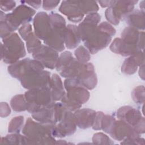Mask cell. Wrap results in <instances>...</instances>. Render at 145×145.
I'll use <instances>...</instances> for the list:
<instances>
[{
  "mask_svg": "<svg viewBox=\"0 0 145 145\" xmlns=\"http://www.w3.org/2000/svg\"><path fill=\"white\" fill-rule=\"evenodd\" d=\"M110 50L116 54L124 57H129L141 51L135 47L127 45L121 38H115L111 42Z\"/></svg>",
  "mask_w": 145,
  "mask_h": 145,
  "instance_id": "obj_21",
  "label": "cell"
},
{
  "mask_svg": "<svg viewBox=\"0 0 145 145\" xmlns=\"http://www.w3.org/2000/svg\"><path fill=\"white\" fill-rule=\"evenodd\" d=\"M1 59L7 64H13L26 55L24 44L18 33L14 32L1 42Z\"/></svg>",
  "mask_w": 145,
  "mask_h": 145,
  "instance_id": "obj_3",
  "label": "cell"
},
{
  "mask_svg": "<svg viewBox=\"0 0 145 145\" xmlns=\"http://www.w3.org/2000/svg\"><path fill=\"white\" fill-rule=\"evenodd\" d=\"M59 2V1H43L42 2V7L45 10L50 11L56 8Z\"/></svg>",
  "mask_w": 145,
  "mask_h": 145,
  "instance_id": "obj_43",
  "label": "cell"
},
{
  "mask_svg": "<svg viewBox=\"0 0 145 145\" xmlns=\"http://www.w3.org/2000/svg\"><path fill=\"white\" fill-rule=\"evenodd\" d=\"M20 2L23 4H27L29 5L30 6L33 7L35 9H38L41 5L42 1H21Z\"/></svg>",
  "mask_w": 145,
  "mask_h": 145,
  "instance_id": "obj_45",
  "label": "cell"
},
{
  "mask_svg": "<svg viewBox=\"0 0 145 145\" xmlns=\"http://www.w3.org/2000/svg\"><path fill=\"white\" fill-rule=\"evenodd\" d=\"M78 5L85 15L97 12L99 10L97 2L95 1H78Z\"/></svg>",
  "mask_w": 145,
  "mask_h": 145,
  "instance_id": "obj_29",
  "label": "cell"
},
{
  "mask_svg": "<svg viewBox=\"0 0 145 145\" xmlns=\"http://www.w3.org/2000/svg\"><path fill=\"white\" fill-rule=\"evenodd\" d=\"M0 30L1 38L2 40L8 37L14 33L5 20H0Z\"/></svg>",
  "mask_w": 145,
  "mask_h": 145,
  "instance_id": "obj_39",
  "label": "cell"
},
{
  "mask_svg": "<svg viewBox=\"0 0 145 145\" xmlns=\"http://www.w3.org/2000/svg\"><path fill=\"white\" fill-rule=\"evenodd\" d=\"M52 124H44L28 118L23 127L22 133L27 138V144H56L52 135Z\"/></svg>",
  "mask_w": 145,
  "mask_h": 145,
  "instance_id": "obj_2",
  "label": "cell"
},
{
  "mask_svg": "<svg viewBox=\"0 0 145 145\" xmlns=\"http://www.w3.org/2000/svg\"><path fill=\"white\" fill-rule=\"evenodd\" d=\"M144 64L143 65H140L139 67V75L140 76V78H141L143 80L144 79Z\"/></svg>",
  "mask_w": 145,
  "mask_h": 145,
  "instance_id": "obj_47",
  "label": "cell"
},
{
  "mask_svg": "<svg viewBox=\"0 0 145 145\" xmlns=\"http://www.w3.org/2000/svg\"><path fill=\"white\" fill-rule=\"evenodd\" d=\"M1 143L9 144H27V137L19 133H11L5 137H2Z\"/></svg>",
  "mask_w": 145,
  "mask_h": 145,
  "instance_id": "obj_27",
  "label": "cell"
},
{
  "mask_svg": "<svg viewBox=\"0 0 145 145\" xmlns=\"http://www.w3.org/2000/svg\"><path fill=\"white\" fill-rule=\"evenodd\" d=\"M129 27L138 30L144 31L145 28L144 12L138 9L134 10L132 12L126 15L123 19Z\"/></svg>",
  "mask_w": 145,
  "mask_h": 145,
  "instance_id": "obj_22",
  "label": "cell"
},
{
  "mask_svg": "<svg viewBox=\"0 0 145 145\" xmlns=\"http://www.w3.org/2000/svg\"><path fill=\"white\" fill-rule=\"evenodd\" d=\"M73 58L74 57L72 56L71 52L69 51H65L62 52L58 58L56 66V70L60 72L68 65Z\"/></svg>",
  "mask_w": 145,
  "mask_h": 145,
  "instance_id": "obj_30",
  "label": "cell"
},
{
  "mask_svg": "<svg viewBox=\"0 0 145 145\" xmlns=\"http://www.w3.org/2000/svg\"><path fill=\"white\" fill-rule=\"evenodd\" d=\"M115 121L116 119L114 117L109 114H104L101 122V130H103L104 133L109 134Z\"/></svg>",
  "mask_w": 145,
  "mask_h": 145,
  "instance_id": "obj_35",
  "label": "cell"
},
{
  "mask_svg": "<svg viewBox=\"0 0 145 145\" xmlns=\"http://www.w3.org/2000/svg\"><path fill=\"white\" fill-rule=\"evenodd\" d=\"M109 135L114 139L118 141L140 136L130 125L120 120H116Z\"/></svg>",
  "mask_w": 145,
  "mask_h": 145,
  "instance_id": "obj_15",
  "label": "cell"
},
{
  "mask_svg": "<svg viewBox=\"0 0 145 145\" xmlns=\"http://www.w3.org/2000/svg\"><path fill=\"white\" fill-rule=\"evenodd\" d=\"M58 10L73 23L80 22L84 16V14L78 5V1H62Z\"/></svg>",
  "mask_w": 145,
  "mask_h": 145,
  "instance_id": "obj_16",
  "label": "cell"
},
{
  "mask_svg": "<svg viewBox=\"0 0 145 145\" xmlns=\"http://www.w3.org/2000/svg\"><path fill=\"white\" fill-rule=\"evenodd\" d=\"M100 20L101 16L97 12L90 14L78 26L82 41L92 54L105 48L112 39V36L99 26Z\"/></svg>",
  "mask_w": 145,
  "mask_h": 145,
  "instance_id": "obj_1",
  "label": "cell"
},
{
  "mask_svg": "<svg viewBox=\"0 0 145 145\" xmlns=\"http://www.w3.org/2000/svg\"><path fill=\"white\" fill-rule=\"evenodd\" d=\"M120 38L127 45L137 48L140 50L143 51L144 49V31H139L128 26L123 29Z\"/></svg>",
  "mask_w": 145,
  "mask_h": 145,
  "instance_id": "obj_14",
  "label": "cell"
},
{
  "mask_svg": "<svg viewBox=\"0 0 145 145\" xmlns=\"http://www.w3.org/2000/svg\"><path fill=\"white\" fill-rule=\"evenodd\" d=\"M63 86L60 76L57 74H53L51 76L50 90L54 101L61 100L65 95L66 92L65 91Z\"/></svg>",
  "mask_w": 145,
  "mask_h": 145,
  "instance_id": "obj_26",
  "label": "cell"
},
{
  "mask_svg": "<svg viewBox=\"0 0 145 145\" xmlns=\"http://www.w3.org/2000/svg\"><path fill=\"white\" fill-rule=\"evenodd\" d=\"M11 113V109L6 102H1L0 104V114L1 117H6Z\"/></svg>",
  "mask_w": 145,
  "mask_h": 145,
  "instance_id": "obj_44",
  "label": "cell"
},
{
  "mask_svg": "<svg viewBox=\"0 0 145 145\" xmlns=\"http://www.w3.org/2000/svg\"><path fill=\"white\" fill-rule=\"evenodd\" d=\"M24 97L27 101V110L31 114L55 102L49 87L28 89L25 92Z\"/></svg>",
  "mask_w": 145,
  "mask_h": 145,
  "instance_id": "obj_5",
  "label": "cell"
},
{
  "mask_svg": "<svg viewBox=\"0 0 145 145\" xmlns=\"http://www.w3.org/2000/svg\"><path fill=\"white\" fill-rule=\"evenodd\" d=\"M118 120H122L130 125L139 135L144 133V117L138 109L131 106H123L117 111Z\"/></svg>",
  "mask_w": 145,
  "mask_h": 145,
  "instance_id": "obj_7",
  "label": "cell"
},
{
  "mask_svg": "<svg viewBox=\"0 0 145 145\" xmlns=\"http://www.w3.org/2000/svg\"><path fill=\"white\" fill-rule=\"evenodd\" d=\"M25 41L27 52L31 54H32L36 49L42 45L41 41L35 35L34 33H32Z\"/></svg>",
  "mask_w": 145,
  "mask_h": 145,
  "instance_id": "obj_33",
  "label": "cell"
},
{
  "mask_svg": "<svg viewBox=\"0 0 145 145\" xmlns=\"http://www.w3.org/2000/svg\"><path fill=\"white\" fill-rule=\"evenodd\" d=\"M93 144H113L114 142L106 134L103 133H95L92 137Z\"/></svg>",
  "mask_w": 145,
  "mask_h": 145,
  "instance_id": "obj_36",
  "label": "cell"
},
{
  "mask_svg": "<svg viewBox=\"0 0 145 145\" xmlns=\"http://www.w3.org/2000/svg\"><path fill=\"white\" fill-rule=\"evenodd\" d=\"M144 64L143 51L129 56L125 59L121 66V72L125 75H133L138 70V66Z\"/></svg>",
  "mask_w": 145,
  "mask_h": 145,
  "instance_id": "obj_19",
  "label": "cell"
},
{
  "mask_svg": "<svg viewBox=\"0 0 145 145\" xmlns=\"http://www.w3.org/2000/svg\"><path fill=\"white\" fill-rule=\"evenodd\" d=\"M144 1H141L139 4V7L140 8V10L144 12Z\"/></svg>",
  "mask_w": 145,
  "mask_h": 145,
  "instance_id": "obj_48",
  "label": "cell"
},
{
  "mask_svg": "<svg viewBox=\"0 0 145 145\" xmlns=\"http://www.w3.org/2000/svg\"><path fill=\"white\" fill-rule=\"evenodd\" d=\"M33 70H44V66L35 59L26 58L10 65L7 70L9 74L19 80L28 72Z\"/></svg>",
  "mask_w": 145,
  "mask_h": 145,
  "instance_id": "obj_9",
  "label": "cell"
},
{
  "mask_svg": "<svg viewBox=\"0 0 145 145\" xmlns=\"http://www.w3.org/2000/svg\"><path fill=\"white\" fill-rule=\"evenodd\" d=\"M18 32L21 38L26 41L28 37L33 33L32 31V27L30 23L22 25L18 29Z\"/></svg>",
  "mask_w": 145,
  "mask_h": 145,
  "instance_id": "obj_38",
  "label": "cell"
},
{
  "mask_svg": "<svg viewBox=\"0 0 145 145\" xmlns=\"http://www.w3.org/2000/svg\"><path fill=\"white\" fill-rule=\"evenodd\" d=\"M52 31L48 37L44 40V44L58 52L65 49V40L66 29V23L51 24Z\"/></svg>",
  "mask_w": 145,
  "mask_h": 145,
  "instance_id": "obj_11",
  "label": "cell"
},
{
  "mask_svg": "<svg viewBox=\"0 0 145 145\" xmlns=\"http://www.w3.org/2000/svg\"><path fill=\"white\" fill-rule=\"evenodd\" d=\"M82 39L77 25L68 24L66 26L65 45L69 49H74L79 46Z\"/></svg>",
  "mask_w": 145,
  "mask_h": 145,
  "instance_id": "obj_23",
  "label": "cell"
},
{
  "mask_svg": "<svg viewBox=\"0 0 145 145\" xmlns=\"http://www.w3.org/2000/svg\"><path fill=\"white\" fill-rule=\"evenodd\" d=\"M76 126L74 113L67 110L60 121L52 124V135L54 138L70 136L75 132Z\"/></svg>",
  "mask_w": 145,
  "mask_h": 145,
  "instance_id": "obj_10",
  "label": "cell"
},
{
  "mask_svg": "<svg viewBox=\"0 0 145 145\" xmlns=\"http://www.w3.org/2000/svg\"><path fill=\"white\" fill-rule=\"evenodd\" d=\"M131 97L133 101L139 105H143L144 103V87L139 86L135 87L131 92Z\"/></svg>",
  "mask_w": 145,
  "mask_h": 145,
  "instance_id": "obj_34",
  "label": "cell"
},
{
  "mask_svg": "<svg viewBox=\"0 0 145 145\" xmlns=\"http://www.w3.org/2000/svg\"><path fill=\"white\" fill-rule=\"evenodd\" d=\"M55 103L31 114L33 120L44 124H55Z\"/></svg>",
  "mask_w": 145,
  "mask_h": 145,
  "instance_id": "obj_20",
  "label": "cell"
},
{
  "mask_svg": "<svg viewBox=\"0 0 145 145\" xmlns=\"http://www.w3.org/2000/svg\"><path fill=\"white\" fill-rule=\"evenodd\" d=\"M20 81L23 87L27 89L50 88L51 75L44 70H33L26 74Z\"/></svg>",
  "mask_w": 145,
  "mask_h": 145,
  "instance_id": "obj_8",
  "label": "cell"
},
{
  "mask_svg": "<svg viewBox=\"0 0 145 145\" xmlns=\"http://www.w3.org/2000/svg\"><path fill=\"white\" fill-rule=\"evenodd\" d=\"M10 106L15 112H20L27 110V101L24 95L19 94L11 99Z\"/></svg>",
  "mask_w": 145,
  "mask_h": 145,
  "instance_id": "obj_28",
  "label": "cell"
},
{
  "mask_svg": "<svg viewBox=\"0 0 145 145\" xmlns=\"http://www.w3.org/2000/svg\"><path fill=\"white\" fill-rule=\"evenodd\" d=\"M75 58L80 63H86L90 59V53L83 45L78 46L74 51Z\"/></svg>",
  "mask_w": 145,
  "mask_h": 145,
  "instance_id": "obj_32",
  "label": "cell"
},
{
  "mask_svg": "<svg viewBox=\"0 0 145 145\" xmlns=\"http://www.w3.org/2000/svg\"><path fill=\"white\" fill-rule=\"evenodd\" d=\"M0 3L1 10L3 12L12 10L16 6V2L14 1H1Z\"/></svg>",
  "mask_w": 145,
  "mask_h": 145,
  "instance_id": "obj_40",
  "label": "cell"
},
{
  "mask_svg": "<svg viewBox=\"0 0 145 145\" xmlns=\"http://www.w3.org/2000/svg\"><path fill=\"white\" fill-rule=\"evenodd\" d=\"M121 144H144L145 142L144 138L139 137L125 139L121 142Z\"/></svg>",
  "mask_w": 145,
  "mask_h": 145,
  "instance_id": "obj_42",
  "label": "cell"
},
{
  "mask_svg": "<svg viewBox=\"0 0 145 145\" xmlns=\"http://www.w3.org/2000/svg\"><path fill=\"white\" fill-rule=\"evenodd\" d=\"M138 1H112L105 11V18L110 24L117 25L123 18L134 10Z\"/></svg>",
  "mask_w": 145,
  "mask_h": 145,
  "instance_id": "obj_6",
  "label": "cell"
},
{
  "mask_svg": "<svg viewBox=\"0 0 145 145\" xmlns=\"http://www.w3.org/2000/svg\"><path fill=\"white\" fill-rule=\"evenodd\" d=\"M24 117L16 116L12 118L8 126V131L10 133H19L24 126Z\"/></svg>",
  "mask_w": 145,
  "mask_h": 145,
  "instance_id": "obj_31",
  "label": "cell"
},
{
  "mask_svg": "<svg viewBox=\"0 0 145 145\" xmlns=\"http://www.w3.org/2000/svg\"><path fill=\"white\" fill-rule=\"evenodd\" d=\"M0 20H5L11 31L14 32L18 28L24 24L29 23L33 16H35L36 10L22 3L16 7L11 12L5 14L1 11Z\"/></svg>",
  "mask_w": 145,
  "mask_h": 145,
  "instance_id": "obj_4",
  "label": "cell"
},
{
  "mask_svg": "<svg viewBox=\"0 0 145 145\" xmlns=\"http://www.w3.org/2000/svg\"><path fill=\"white\" fill-rule=\"evenodd\" d=\"M102 7H108L112 3V1H99L97 2Z\"/></svg>",
  "mask_w": 145,
  "mask_h": 145,
  "instance_id": "obj_46",
  "label": "cell"
},
{
  "mask_svg": "<svg viewBox=\"0 0 145 145\" xmlns=\"http://www.w3.org/2000/svg\"><path fill=\"white\" fill-rule=\"evenodd\" d=\"M77 78L86 89L91 90L95 88L97 84V78L93 65L89 62L85 63L82 73Z\"/></svg>",
  "mask_w": 145,
  "mask_h": 145,
  "instance_id": "obj_18",
  "label": "cell"
},
{
  "mask_svg": "<svg viewBox=\"0 0 145 145\" xmlns=\"http://www.w3.org/2000/svg\"><path fill=\"white\" fill-rule=\"evenodd\" d=\"M76 126L80 129H86L92 126L96 112L89 108L79 109L74 113Z\"/></svg>",
  "mask_w": 145,
  "mask_h": 145,
  "instance_id": "obj_17",
  "label": "cell"
},
{
  "mask_svg": "<svg viewBox=\"0 0 145 145\" xmlns=\"http://www.w3.org/2000/svg\"><path fill=\"white\" fill-rule=\"evenodd\" d=\"M33 59L40 62L44 67L53 70L56 69L59 57L58 52L45 45H40L32 53Z\"/></svg>",
  "mask_w": 145,
  "mask_h": 145,
  "instance_id": "obj_12",
  "label": "cell"
},
{
  "mask_svg": "<svg viewBox=\"0 0 145 145\" xmlns=\"http://www.w3.org/2000/svg\"><path fill=\"white\" fill-rule=\"evenodd\" d=\"M104 113L101 111L96 112V115L92 126L94 130H101V122Z\"/></svg>",
  "mask_w": 145,
  "mask_h": 145,
  "instance_id": "obj_41",
  "label": "cell"
},
{
  "mask_svg": "<svg viewBox=\"0 0 145 145\" xmlns=\"http://www.w3.org/2000/svg\"><path fill=\"white\" fill-rule=\"evenodd\" d=\"M65 95L75 104L82 106L88 100L90 93L86 88L79 87L67 91Z\"/></svg>",
  "mask_w": 145,
  "mask_h": 145,
  "instance_id": "obj_24",
  "label": "cell"
},
{
  "mask_svg": "<svg viewBox=\"0 0 145 145\" xmlns=\"http://www.w3.org/2000/svg\"><path fill=\"white\" fill-rule=\"evenodd\" d=\"M85 63L79 62L75 57L72 58L68 65L59 72L61 76L69 78H78L82 73Z\"/></svg>",
  "mask_w": 145,
  "mask_h": 145,
  "instance_id": "obj_25",
  "label": "cell"
},
{
  "mask_svg": "<svg viewBox=\"0 0 145 145\" xmlns=\"http://www.w3.org/2000/svg\"><path fill=\"white\" fill-rule=\"evenodd\" d=\"M33 25L35 35L43 41L48 37L52 29L49 16L44 11L39 12L35 15Z\"/></svg>",
  "mask_w": 145,
  "mask_h": 145,
  "instance_id": "obj_13",
  "label": "cell"
},
{
  "mask_svg": "<svg viewBox=\"0 0 145 145\" xmlns=\"http://www.w3.org/2000/svg\"><path fill=\"white\" fill-rule=\"evenodd\" d=\"M63 86L66 91L79 87H83L80 80L77 78H66L64 81Z\"/></svg>",
  "mask_w": 145,
  "mask_h": 145,
  "instance_id": "obj_37",
  "label": "cell"
}]
</instances>
